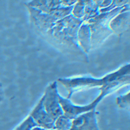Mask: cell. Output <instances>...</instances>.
I'll return each instance as SVG.
<instances>
[{"mask_svg": "<svg viewBox=\"0 0 130 130\" xmlns=\"http://www.w3.org/2000/svg\"><path fill=\"white\" fill-rule=\"evenodd\" d=\"M26 7L29 13L31 23L41 35L50 30L57 21L71 14L73 9V6L61 7L50 13L45 14L32 7Z\"/></svg>", "mask_w": 130, "mask_h": 130, "instance_id": "cell-4", "label": "cell"}, {"mask_svg": "<svg viewBox=\"0 0 130 130\" xmlns=\"http://www.w3.org/2000/svg\"><path fill=\"white\" fill-rule=\"evenodd\" d=\"M31 130H46V129H44L42 127H35L32 129Z\"/></svg>", "mask_w": 130, "mask_h": 130, "instance_id": "cell-21", "label": "cell"}, {"mask_svg": "<svg viewBox=\"0 0 130 130\" xmlns=\"http://www.w3.org/2000/svg\"><path fill=\"white\" fill-rule=\"evenodd\" d=\"M25 5L45 14L50 13L62 7L60 0H35L25 3Z\"/></svg>", "mask_w": 130, "mask_h": 130, "instance_id": "cell-10", "label": "cell"}, {"mask_svg": "<svg viewBox=\"0 0 130 130\" xmlns=\"http://www.w3.org/2000/svg\"><path fill=\"white\" fill-rule=\"evenodd\" d=\"M58 81L68 91L67 99L69 100L75 92L96 87H99L101 90L100 96L104 98L106 95L116 91L123 86L129 84L130 64L124 65L117 71L101 79L81 77L72 79L60 78Z\"/></svg>", "mask_w": 130, "mask_h": 130, "instance_id": "cell-2", "label": "cell"}, {"mask_svg": "<svg viewBox=\"0 0 130 130\" xmlns=\"http://www.w3.org/2000/svg\"><path fill=\"white\" fill-rule=\"evenodd\" d=\"M102 99L103 98L99 95L91 104L87 105H83V106H79V105H74L70 100L64 98L62 96L59 95V104L62 108L64 115L71 120H73L81 114L89 112L95 109Z\"/></svg>", "mask_w": 130, "mask_h": 130, "instance_id": "cell-6", "label": "cell"}, {"mask_svg": "<svg viewBox=\"0 0 130 130\" xmlns=\"http://www.w3.org/2000/svg\"><path fill=\"white\" fill-rule=\"evenodd\" d=\"M129 11L122 12L114 17L109 24L112 34L120 37L129 29Z\"/></svg>", "mask_w": 130, "mask_h": 130, "instance_id": "cell-9", "label": "cell"}, {"mask_svg": "<svg viewBox=\"0 0 130 130\" xmlns=\"http://www.w3.org/2000/svg\"><path fill=\"white\" fill-rule=\"evenodd\" d=\"M86 4V1L79 0L77 1L76 3L73 6L71 14L74 18L77 19L83 20L85 15V6Z\"/></svg>", "mask_w": 130, "mask_h": 130, "instance_id": "cell-14", "label": "cell"}, {"mask_svg": "<svg viewBox=\"0 0 130 130\" xmlns=\"http://www.w3.org/2000/svg\"><path fill=\"white\" fill-rule=\"evenodd\" d=\"M3 90L2 89V84L0 83V103L3 101Z\"/></svg>", "mask_w": 130, "mask_h": 130, "instance_id": "cell-20", "label": "cell"}, {"mask_svg": "<svg viewBox=\"0 0 130 130\" xmlns=\"http://www.w3.org/2000/svg\"><path fill=\"white\" fill-rule=\"evenodd\" d=\"M59 93L57 81L51 83L45 90L44 94L42 97L45 111L53 120L63 115V111L59 101Z\"/></svg>", "mask_w": 130, "mask_h": 130, "instance_id": "cell-5", "label": "cell"}, {"mask_svg": "<svg viewBox=\"0 0 130 130\" xmlns=\"http://www.w3.org/2000/svg\"><path fill=\"white\" fill-rule=\"evenodd\" d=\"M126 11H129V4L117 8L110 12L100 13L95 18L84 22L89 25L90 30L91 49L99 46L112 34L109 27L110 22L119 13Z\"/></svg>", "mask_w": 130, "mask_h": 130, "instance_id": "cell-3", "label": "cell"}, {"mask_svg": "<svg viewBox=\"0 0 130 130\" xmlns=\"http://www.w3.org/2000/svg\"><path fill=\"white\" fill-rule=\"evenodd\" d=\"M83 23L82 20L74 18L72 14L57 21L43 37L51 44L64 54L72 55L79 61L88 62V57L79 47L77 31Z\"/></svg>", "mask_w": 130, "mask_h": 130, "instance_id": "cell-1", "label": "cell"}, {"mask_svg": "<svg viewBox=\"0 0 130 130\" xmlns=\"http://www.w3.org/2000/svg\"><path fill=\"white\" fill-rule=\"evenodd\" d=\"M48 130H55V129H48Z\"/></svg>", "mask_w": 130, "mask_h": 130, "instance_id": "cell-22", "label": "cell"}, {"mask_svg": "<svg viewBox=\"0 0 130 130\" xmlns=\"http://www.w3.org/2000/svg\"><path fill=\"white\" fill-rule=\"evenodd\" d=\"M30 116L34 120L37 126L46 129H54L55 120L49 115L45 111L42 103V98L36 105L34 109L30 114Z\"/></svg>", "mask_w": 130, "mask_h": 130, "instance_id": "cell-8", "label": "cell"}, {"mask_svg": "<svg viewBox=\"0 0 130 130\" xmlns=\"http://www.w3.org/2000/svg\"><path fill=\"white\" fill-rule=\"evenodd\" d=\"M35 127H39V126H37V124L32 119V117L29 115L14 130H31Z\"/></svg>", "mask_w": 130, "mask_h": 130, "instance_id": "cell-16", "label": "cell"}, {"mask_svg": "<svg viewBox=\"0 0 130 130\" xmlns=\"http://www.w3.org/2000/svg\"><path fill=\"white\" fill-rule=\"evenodd\" d=\"M111 2H112L111 0H107H107H96V3L100 9L107 7L108 6H109Z\"/></svg>", "mask_w": 130, "mask_h": 130, "instance_id": "cell-18", "label": "cell"}, {"mask_svg": "<svg viewBox=\"0 0 130 130\" xmlns=\"http://www.w3.org/2000/svg\"><path fill=\"white\" fill-rule=\"evenodd\" d=\"M130 96L129 92L125 95L119 96L116 98V104L119 108L121 109H127L129 107Z\"/></svg>", "mask_w": 130, "mask_h": 130, "instance_id": "cell-17", "label": "cell"}, {"mask_svg": "<svg viewBox=\"0 0 130 130\" xmlns=\"http://www.w3.org/2000/svg\"><path fill=\"white\" fill-rule=\"evenodd\" d=\"M127 4H129V1H124V0L123 1L122 0H121V1H120V0L112 1L109 6H108L106 8H104V9H100L99 12L100 13H104V12H110V11L114 10V9L122 7Z\"/></svg>", "mask_w": 130, "mask_h": 130, "instance_id": "cell-15", "label": "cell"}, {"mask_svg": "<svg viewBox=\"0 0 130 130\" xmlns=\"http://www.w3.org/2000/svg\"><path fill=\"white\" fill-rule=\"evenodd\" d=\"M77 1H61L62 7H72L74 6Z\"/></svg>", "mask_w": 130, "mask_h": 130, "instance_id": "cell-19", "label": "cell"}, {"mask_svg": "<svg viewBox=\"0 0 130 130\" xmlns=\"http://www.w3.org/2000/svg\"><path fill=\"white\" fill-rule=\"evenodd\" d=\"M70 130H99L95 109L73 119Z\"/></svg>", "mask_w": 130, "mask_h": 130, "instance_id": "cell-7", "label": "cell"}, {"mask_svg": "<svg viewBox=\"0 0 130 130\" xmlns=\"http://www.w3.org/2000/svg\"><path fill=\"white\" fill-rule=\"evenodd\" d=\"M99 7L96 3V0L92 1H86V4L85 6V15L82 20L84 22L92 19L99 14Z\"/></svg>", "mask_w": 130, "mask_h": 130, "instance_id": "cell-12", "label": "cell"}, {"mask_svg": "<svg viewBox=\"0 0 130 130\" xmlns=\"http://www.w3.org/2000/svg\"><path fill=\"white\" fill-rule=\"evenodd\" d=\"M77 41L79 47L86 55L91 50L90 30L89 25L83 22L77 31Z\"/></svg>", "mask_w": 130, "mask_h": 130, "instance_id": "cell-11", "label": "cell"}, {"mask_svg": "<svg viewBox=\"0 0 130 130\" xmlns=\"http://www.w3.org/2000/svg\"><path fill=\"white\" fill-rule=\"evenodd\" d=\"M72 120L66 116H60L55 121L54 129L55 130H70L72 126Z\"/></svg>", "mask_w": 130, "mask_h": 130, "instance_id": "cell-13", "label": "cell"}]
</instances>
